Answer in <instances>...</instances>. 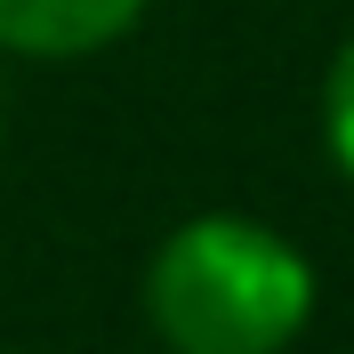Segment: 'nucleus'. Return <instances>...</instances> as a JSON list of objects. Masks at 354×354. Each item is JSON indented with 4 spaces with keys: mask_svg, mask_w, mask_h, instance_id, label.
I'll list each match as a JSON object with an SVG mask.
<instances>
[{
    "mask_svg": "<svg viewBox=\"0 0 354 354\" xmlns=\"http://www.w3.org/2000/svg\"><path fill=\"white\" fill-rule=\"evenodd\" d=\"M145 322L169 354H282L314 322V266L266 218H185L145 266Z\"/></svg>",
    "mask_w": 354,
    "mask_h": 354,
    "instance_id": "1",
    "label": "nucleus"
},
{
    "mask_svg": "<svg viewBox=\"0 0 354 354\" xmlns=\"http://www.w3.org/2000/svg\"><path fill=\"white\" fill-rule=\"evenodd\" d=\"M153 0H0V57L8 65H81L129 41Z\"/></svg>",
    "mask_w": 354,
    "mask_h": 354,
    "instance_id": "2",
    "label": "nucleus"
},
{
    "mask_svg": "<svg viewBox=\"0 0 354 354\" xmlns=\"http://www.w3.org/2000/svg\"><path fill=\"white\" fill-rule=\"evenodd\" d=\"M322 145H330L338 177L354 185V32L338 41L330 73H322Z\"/></svg>",
    "mask_w": 354,
    "mask_h": 354,
    "instance_id": "3",
    "label": "nucleus"
},
{
    "mask_svg": "<svg viewBox=\"0 0 354 354\" xmlns=\"http://www.w3.org/2000/svg\"><path fill=\"white\" fill-rule=\"evenodd\" d=\"M0 129H8V57H0Z\"/></svg>",
    "mask_w": 354,
    "mask_h": 354,
    "instance_id": "4",
    "label": "nucleus"
}]
</instances>
